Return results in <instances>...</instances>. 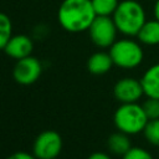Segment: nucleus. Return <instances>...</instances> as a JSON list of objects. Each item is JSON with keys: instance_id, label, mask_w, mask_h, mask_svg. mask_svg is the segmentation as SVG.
Returning <instances> with one entry per match:
<instances>
[{"instance_id": "1", "label": "nucleus", "mask_w": 159, "mask_h": 159, "mask_svg": "<svg viewBox=\"0 0 159 159\" xmlns=\"http://www.w3.org/2000/svg\"><path fill=\"white\" fill-rule=\"evenodd\" d=\"M96 16L92 0H63L57 11L60 25L68 32L88 30Z\"/></svg>"}, {"instance_id": "2", "label": "nucleus", "mask_w": 159, "mask_h": 159, "mask_svg": "<svg viewBox=\"0 0 159 159\" xmlns=\"http://www.w3.org/2000/svg\"><path fill=\"white\" fill-rule=\"evenodd\" d=\"M112 19L118 31L125 36H137L147 21L143 6L134 0L120 1Z\"/></svg>"}, {"instance_id": "3", "label": "nucleus", "mask_w": 159, "mask_h": 159, "mask_svg": "<svg viewBox=\"0 0 159 159\" xmlns=\"http://www.w3.org/2000/svg\"><path fill=\"white\" fill-rule=\"evenodd\" d=\"M148 117L142 107V104L135 103H120L116 109L113 116V122L116 128L119 132H123L128 135L138 134L144 130Z\"/></svg>"}, {"instance_id": "4", "label": "nucleus", "mask_w": 159, "mask_h": 159, "mask_svg": "<svg viewBox=\"0 0 159 159\" xmlns=\"http://www.w3.org/2000/svg\"><path fill=\"white\" fill-rule=\"evenodd\" d=\"M109 55L117 67L125 70L138 67L144 57L142 46L130 39L116 40L109 47Z\"/></svg>"}, {"instance_id": "5", "label": "nucleus", "mask_w": 159, "mask_h": 159, "mask_svg": "<svg viewBox=\"0 0 159 159\" xmlns=\"http://www.w3.org/2000/svg\"><path fill=\"white\" fill-rule=\"evenodd\" d=\"M88 32L96 46L106 48L111 47L116 42L118 29L111 16H96L88 29Z\"/></svg>"}, {"instance_id": "6", "label": "nucleus", "mask_w": 159, "mask_h": 159, "mask_svg": "<svg viewBox=\"0 0 159 159\" xmlns=\"http://www.w3.org/2000/svg\"><path fill=\"white\" fill-rule=\"evenodd\" d=\"M62 137L56 130H43L34 140L32 154L37 159H56L62 152Z\"/></svg>"}, {"instance_id": "7", "label": "nucleus", "mask_w": 159, "mask_h": 159, "mask_svg": "<svg viewBox=\"0 0 159 159\" xmlns=\"http://www.w3.org/2000/svg\"><path fill=\"white\" fill-rule=\"evenodd\" d=\"M41 73H42L41 62L31 55L21 60H17L12 70L14 80L22 86H30L35 83L40 78Z\"/></svg>"}, {"instance_id": "8", "label": "nucleus", "mask_w": 159, "mask_h": 159, "mask_svg": "<svg viewBox=\"0 0 159 159\" xmlns=\"http://www.w3.org/2000/svg\"><path fill=\"white\" fill-rule=\"evenodd\" d=\"M113 94L120 103H135L144 94L140 80L133 77L120 78L113 87Z\"/></svg>"}, {"instance_id": "9", "label": "nucleus", "mask_w": 159, "mask_h": 159, "mask_svg": "<svg viewBox=\"0 0 159 159\" xmlns=\"http://www.w3.org/2000/svg\"><path fill=\"white\" fill-rule=\"evenodd\" d=\"M34 50V42L32 40L24 34H19V35H12L11 39L7 41L4 52L11 57L17 60H21L24 57H27L32 53Z\"/></svg>"}, {"instance_id": "10", "label": "nucleus", "mask_w": 159, "mask_h": 159, "mask_svg": "<svg viewBox=\"0 0 159 159\" xmlns=\"http://www.w3.org/2000/svg\"><path fill=\"white\" fill-rule=\"evenodd\" d=\"M144 94L159 99V63L150 66L140 78Z\"/></svg>"}, {"instance_id": "11", "label": "nucleus", "mask_w": 159, "mask_h": 159, "mask_svg": "<svg viewBox=\"0 0 159 159\" xmlns=\"http://www.w3.org/2000/svg\"><path fill=\"white\" fill-rule=\"evenodd\" d=\"M113 60L109 55V52H94L87 61V70L92 73V75H104L107 73L112 66H113Z\"/></svg>"}, {"instance_id": "12", "label": "nucleus", "mask_w": 159, "mask_h": 159, "mask_svg": "<svg viewBox=\"0 0 159 159\" xmlns=\"http://www.w3.org/2000/svg\"><path fill=\"white\" fill-rule=\"evenodd\" d=\"M138 40L148 46L159 45V20L145 21L137 35Z\"/></svg>"}, {"instance_id": "13", "label": "nucleus", "mask_w": 159, "mask_h": 159, "mask_svg": "<svg viewBox=\"0 0 159 159\" xmlns=\"http://www.w3.org/2000/svg\"><path fill=\"white\" fill-rule=\"evenodd\" d=\"M107 147L112 154L123 157L132 148L129 135L118 130L117 133H113L109 135V138L107 140Z\"/></svg>"}, {"instance_id": "14", "label": "nucleus", "mask_w": 159, "mask_h": 159, "mask_svg": "<svg viewBox=\"0 0 159 159\" xmlns=\"http://www.w3.org/2000/svg\"><path fill=\"white\" fill-rule=\"evenodd\" d=\"M118 0H92V5L97 16H111L114 14Z\"/></svg>"}, {"instance_id": "15", "label": "nucleus", "mask_w": 159, "mask_h": 159, "mask_svg": "<svg viewBox=\"0 0 159 159\" xmlns=\"http://www.w3.org/2000/svg\"><path fill=\"white\" fill-rule=\"evenodd\" d=\"M11 36H12V22L6 14L0 12V50L5 48Z\"/></svg>"}, {"instance_id": "16", "label": "nucleus", "mask_w": 159, "mask_h": 159, "mask_svg": "<svg viewBox=\"0 0 159 159\" xmlns=\"http://www.w3.org/2000/svg\"><path fill=\"white\" fill-rule=\"evenodd\" d=\"M143 134L149 144L159 147V118L149 119L143 130Z\"/></svg>"}, {"instance_id": "17", "label": "nucleus", "mask_w": 159, "mask_h": 159, "mask_svg": "<svg viewBox=\"0 0 159 159\" xmlns=\"http://www.w3.org/2000/svg\"><path fill=\"white\" fill-rule=\"evenodd\" d=\"M148 119H158L159 118V99L147 97L144 103L142 104Z\"/></svg>"}, {"instance_id": "18", "label": "nucleus", "mask_w": 159, "mask_h": 159, "mask_svg": "<svg viewBox=\"0 0 159 159\" xmlns=\"http://www.w3.org/2000/svg\"><path fill=\"white\" fill-rule=\"evenodd\" d=\"M122 159H154L153 155L140 147H132L123 157Z\"/></svg>"}, {"instance_id": "19", "label": "nucleus", "mask_w": 159, "mask_h": 159, "mask_svg": "<svg viewBox=\"0 0 159 159\" xmlns=\"http://www.w3.org/2000/svg\"><path fill=\"white\" fill-rule=\"evenodd\" d=\"M6 159H37L34 154H30L27 152H16L9 155Z\"/></svg>"}, {"instance_id": "20", "label": "nucleus", "mask_w": 159, "mask_h": 159, "mask_svg": "<svg viewBox=\"0 0 159 159\" xmlns=\"http://www.w3.org/2000/svg\"><path fill=\"white\" fill-rule=\"evenodd\" d=\"M87 159H112L108 154L106 153H102V152H96V153H92Z\"/></svg>"}, {"instance_id": "21", "label": "nucleus", "mask_w": 159, "mask_h": 159, "mask_svg": "<svg viewBox=\"0 0 159 159\" xmlns=\"http://www.w3.org/2000/svg\"><path fill=\"white\" fill-rule=\"evenodd\" d=\"M154 15H155V19L159 20V0H157L154 5Z\"/></svg>"}]
</instances>
